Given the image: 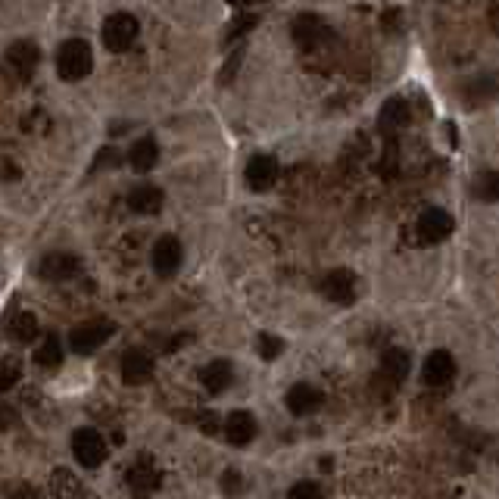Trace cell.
Returning a JSON list of instances; mask_svg holds the SVG:
<instances>
[{
  "instance_id": "6da1fadb",
  "label": "cell",
  "mask_w": 499,
  "mask_h": 499,
  "mask_svg": "<svg viewBox=\"0 0 499 499\" xmlns=\"http://www.w3.org/2000/svg\"><path fill=\"white\" fill-rule=\"evenodd\" d=\"M57 72L66 82H82L94 72V50L82 38H69L57 54Z\"/></svg>"
},
{
  "instance_id": "7a4b0ae2",
  "label": "cell",
  "mask_w": 499,
  "mask_h": 499,
  "mask_svg": "<svg viewBox=\"0 0 499 499\" xmlns=\"http://www.w3.org/2000/svg\"><path fill=\"white\" fill-rule=\"evenodd\" d=\"M113 334H116V325L109 319L82 321V325L69 331V350L75 353V356H91V353L101 350Z\"/></svg>"
},
{
  "instance_id": "3957f363",
  "label": "cell",
  "mask_w": 499,
  "mask_h": 499,
  "mask_svg": "<svg viewBox=\"0 0 499 499\" xmlns=\"http://www.w3.org/2000/svg\"><path fill=\"white\" fill-rule=\"evenodd\" d=\"M107 440L97 434L94 428H78L72 434V456H75L78 465L84 468H97V465L107 462Z\"/></svg>"
},
{
  "instance_id": "277c9868",
  "label": "cell",
  "mask_w": 499,
  "mask_h": 499,
  "mask_svg": "<svg viewBox=\"0 0 499 499\" xmlns=\"http://www.w3.org/2000/svg\"><path fill=\"white\" fill-rule=\"evenodd\" d=\"M137 31H141V25H137V19L131 13H113L103 22V44L113 54H122V50H128L137 41Z\"/></svg>"
},
{
  "instance_id": "5b68a950",
  "label": "cell",
  "mask_w": 499,
  "mask_h": 499,
  "mask_svg": "<svg viewBox=\"0 0 499 499\" xmlns=\"http://www.w3.org/2000/svg\"><path fill=\"white\" fill-rule=\"evenodd\" d=\"M291 38H293V44H297L300 50H315L319 44H325L328 38H331V29H328V25L321 22L319 16L303 13V16H297L291 22Z\"/></svg>"
},
{
  "instance_id": "8992f818",
  "label": "cell",
  "mask_w": 499,
  "mask_h": 499,
  "mask_svg": "<svg viewBox=\"0 0 499 499\" xmlns=\"http://www.w3.org/2000/svg\"><path fill=\"white\" fill-rule=\"evenodd\" d=\"M319 291L325 293L331 303L350 306L353 300H356V275L346 272V268H334V272H328L325 278H321Z\"/></svg>"
},
{
  "instance_id": "52a82bcc",
  "label": "cell",
  "mask_w": 499,
  "mask_h": 499,
  "mask_svg": "<svg viewBox=\"0 0 499 499\" xmlns=\"http://www.w3.org/2000/svg\"><path fill=\"white\" fill-rule=\"evenodd\" d=\"M452 228H456L452 225V215L440 206H428L418 215V238H422L425 244H440V241H446L452 234Z\"/></svg>"
},
{
  "instance_id": "ba28073f",
  "label": "cell",
  "mask_w": 499,
  "mask_h": 499,
  "mask_svg": "<svg viewBox=\"0 0 499 499\" xmlns=\"http://www.w3.org/2000/svg\"><path fill=\"white\" fill-rule=\"evenodd\" d=\"M150 259H153L156 275H162V278H172V275L181 268V262H185V250H181L179 238H169V234H166V238H160L153 244Z\"/></svg>"
},
{
  "instance_id": "9c48e42d",
  "label": "cell",
  "mask_w": 499,
  "mask_h": 499,
  "mask_svg": "<svg viewBox=\"0 0 499 499\" xmlns=\"http://www.w3.org/2000/svg\"><path fill=\"white\" fill-rule=\"evenodd\" d=\"M78 268H82V259H78L75 253H63V250L48 253L38 262V275H41L44 281H69L78 275Z\"/></svg>"
},
{
  "instance_id": "30bf717a",
  "label": "cell",
  "mask_w": 499,
  "mask_h": 499,
  "mask_svg": "<svg viewBox=\"0 0 499 499\" xmlns=\"http://www.w3.org/2000/svg\"><path fill=\"white\" fill-rule=\"evenodd\" d=\"M287 403V412L291 416H312V412L321 409V403H325V397H321V390L315 384H310V381H300V384H293L291 390H287L285 397Z\"/></svg>"
},
{
  "instance_id": "8fae6325",
  "label": "cell",
  "mask_w": 499,
  "mask_h": 499,
  "mask_svg": "<svg viewBox=\"0 0 499 499\" xmlns=\"http://www.w3.org/2000/svg\"><path fill=\"white\" fill-rule=\"evenodd\" d=\"M244 179L253 190H268L275 181H278V160H275L272 153L250 156V162L244 169Z\"/></svg>"
},
{
  "instance_id": "7c38bea8",
  "label": "cell",
  "mask_w": 499,
  "mask_h": 499,
  "mask_svg": "<svg viewBox=\"0 0 499 499\" xmlns=\"http://www.w3.org/2000/svg\"><path fill=\"white\" fill-rule=\"evenodd\" d=\"M153 359L147 356L144 350H125L122 353V363H119V372H122V381L128 387H137V384H147L150 378H153Z\"/></svg>"
},
{
  "instance_id": "4fadbf2b",
  "label": "cell",
  "mask_w": 499,
  "mask_h": 499,
  "mask_svg": "<svg viewBox=\"0 0 499 499\" xmlns=\"http://www.w3.org/2000/svg\"><path fill=\"white\" fill-rule=\"evenodd\" d=\"M38 63H41V50H38L31 41H16V44H10V50H6V66H10L22 82H29V78L35 75Z\"/></svg>"
},
{
  "instance_id": "5bb4252c",
  "label": "cell",
  "mask_w": 499,
  "mask_h": 499,
  "mask_svg": "<svg viewBox=\"0 0 499 499\" xmlns=\"http://www.w3.org/2000/svg\"><path fill=\"white\" fill-rule=\"evenodd\" d=\"M452 374H456V359L450 356L446 350H434L428 353V359H425L422 365V381L428 387H443L452 381Z\"/></svg>"
},
{
  "instance_id": "9a60e30c",
  "label": "cell",
  "mask_w": 499,
  "mask_h": 499,
  "mask_svg": "<svg viewBox=\"0 0 499 499\" xmlns=\"http://www.w3.org/2000/svg\"><path fill=\"white\" fill-rule=\"evenodd\" d=\"M222 431H225V440L232 446H247L250 440L256 437V431H259V425H256V418L250 416V412L238 409L232 412V416L222 422Z\"/></svg>"
},
{
  "instance_id": "2e32d148",
  "label": "cell",
  "mask_w": 499,
  "mask_h": 499,
  "mask_svg": "<svg viewBox=\"0 0 499 499\" xmlns=\"http://www.w3.org/2000/svg\"><path fill=\"white\" fill-rule=\"evenodd\" d=\"M128 209L131 213H141V215H156L162 209V203H166V197H162V190L156 188V185H137V188H131L128 190Z\"/></svg>"
},
{
  "instance_id": "e0dca14e",
  "label": "cell",
  "mask_w": 499,
  "mask_h": 499,
  "mask_svg": "<svg viewBox=\"0 0 499 499\" xmlns=\"http://www.w3.org/2000/svg\"><path fill=\"white\" fill-rule=\"evenodd\" d=\"M200 381H203V387L213 393V397H219V393H225L234 381L232 363H228V359H213V363L200 369Z\"/></svg>"
},
{
  "instance_id": "ac0fdd59",
  "label": "cell",
  "mask_w": 499,
  "mask_h": 499,
  "mask_svg": "<svg viewBox=\"0 0 499 499\" xmlns=\"http://www.w3.org/2000/svg\"><path fill=\"white\" fill-rule=\"evenodd\" d=\"M156 160H160V147H156L153 137H141V141H135V147L128 150V162L137 175H147L150 169L156 166Z\"/></svg>"
},
{
  "instance_id": "d6986e66",
  "label": "cell",
  "mask_w": 499,
  "mask_h": 499,
  "mask_svg": "<svg viewBox=\"0 0 499 499\" xmlns=\"http://www.w3.org/2000/svg\"><path fill=\"white\" fill-rule=\"evenodd\" d=\"M63 340L57 337V334H48V337H44V344L38 346L35 350V363L41 365L44 372H54V369H60L63 365Z\"/></svg>"
},
{
  "instance_id": "ffe728a7",
  "label": "cell",
  "mask_w": 499,
  "mask_h": 499,
  "mask_svg": "<svg viewBox=\"0 0 499 499\" xmlns=\"http://www.w3.org/2000/svg\"><path fill=\"white\" fill-rule=\"evenodd\" d=\"M378 122H381V128H403L406 122H409V103L403 101V97H390V101L381 107V113H378Z\"/></svg>"
},
{
  "instance_id": "44dd1931",
  "label": "cell",
  "mask_w": 499,
  "mask_h": 499,
  "mask_svg": "<svg viewBox=\"0 0 499 499\" xmlns=\"http://www.w3.org/2000/svg\"><path fill=\"white\" fill-rule=\"evenodd\" d=\"M409 365H412L409 353L399 350V346H390V350L381 356V369H384V374L390 381H403L406 374H409Z\"/></svg>"
},
{
  "instance_id": "7402d4cb",
  "label": "cell",
  "mask_w": 499,
  "mask_h": 499,
  "mask_svg": "<svg viewBox=\"0 0 499 499\" xmlns=\"http://www.w3.org/2000/svg\"><path fill=\"white\" fill-rule=\"evenodd\" d=\"M6 331H10V337L19 340V344H31L41 328H38V319L31 312H16L10 319V328H6Z\"/></svg>"
},
{
  "instance_id": "603a6c76",
  "label": "cell",
  "mask_w": 499,
  "mask_h": 499,
  "mask_svg": "<svg viewBox=\"0 0 499 499\" xmlns=\"http://www.w3.org/2000/svg\"><path fill=\"white\" fill-rule=\"evenodd\" d=\"M256 350H259V356L266 359V363H272V359H278L281 353H285V340L278 337V334H259V340H256Z\"/></svg>"
},
{
  "instance_id": "cb8c5ba5",
  "label": "cell",
  "mask_w": 499,
  "mask_h": 499,
  "mask_svg": "<svg viewBox=\"0 0 499 499\" xmlns=\"http://www.w3.org/2000/svg\"><path fill=\"white\" fill-rule=\"evenodd\" d=\"M475 194L481 197V200H487V203H496L499 200V175L496 172H484L481 179H477V185H475Z\"/></svg>"
},
{
  "instance_id": "d4e9b609",
  "label": "cell",
  "mask_w": 499,
  "mask_h": 499,
  "mask_svg": "<svg viewBox=\"0 0 499 499\" xmlns=\"http://www.w3.org/2000/svg\"><path fill=\"white\" fill-rule=\"evenodd\" d=\"M259 22V16H256V13H247V16H238L232 22V31H228V38L225 41L232 44V41H238L241 35H247V31H253V25Z\"/></svg>"
},
{
  "instance_id": "484cf974",
  "label": "cell",
  "mask_w": 499,
  "mask_h": 499,
  "mask_svg": "<svg viewBox=\"0 0 499 499\" xmlns=\"http://www.w3.org/2000/svg\"><path fill=\"white\" fill-rule=\"evenodd\" d=\"M19 374H22V365H19V359H6L4 369H0V393L10 390V387L19 381Z\"/></svg>"
},
{
  "instance_id": "4316f807",
  "label": "cell",
  "mask_w": 499,
  "mask_h": 499,
  "mask_svg": "<svg viewBox=\"0 0 499 499\" xmlns=\"http://www.w3.org/2000/svg\"><path fill=\"white\" fill-rule=\"evenodd\" d=\"M119 150H113V147H103L101 153H97V160L91 162V172H101V169H109V166H119Z\"/></svg>"
},
{
  "instance_id": "83f0119b",
  "label": "cell",
  "mask_w": 499,
  "mask_h": 499,
  "mask_svg": "<svg viewBox=\"0 0 499 499\" xmlns=\"http://www.w3.org/2000/svg\"><path fill=\"white\" fill-rule=\"evenodd\" d=\"M287 496H291V499H319L321 487H319V484H312V481H300V484H293V487L287 490Z\"/></svg>"
},
{
  "instance_id": "f1b7e54d",
  "label": "cell",
  "mask_w": 499,
  "mask_h": 499,
  "mask_svg": "<svg viewBox=\"0 0 499 499\" xmlns=\"http://www.w3.org/2000/svg\"><path fill=\"white\" fill-rule=\"evenodd\" d=\"M241 63H244V50H234L232 60L225 63V69L219 72V82H222V84H232V78H234V72L241 69Z\"/></svg>"
},
{
  "instance_id": "f546056e",
  "label": "cell",
  "mask_w": 499,
  "mask_h": 499,
  "mask_svg": "<svg viewBox=\"0 0 499 499\" xmlns=\"http://www.w3.org/2000/svg\"><path fill=\"white\" fill-rule=\"evenodd\" d=\"M200 428H203V434H219V428H222L219 416H215V412H203V416H200Z\"/></svg>"
},
{
  "instance_id": "4dcf8cb0",
  "label": "cell",
  "mask_w": 499,
  "mask_h": 499,
  "mask_svg": "<svg viewBox=\"0 0 499 499\" xmlns=\"http://www.w3.org/2000/svg\"><path fill=\"white\" fill-rule=\"evenodd\" d=\"M190 340H194V337H190V334H179V337H172V340H169V344H166V353H179L181 346L190 344Z\"/></svg>"
},
{
  "instance_id": "1f68e13d",
  "label": "cell",
  "mask_w": 499,
  "mask_h": 499,
  "mask_svg": "<svg viewBox=\"0 0 499 499\" xmlns=\"http://www.w3.org/2000/svg\"><path fill=\"white\" fill-rule=\"evenodd\" d=\"M225 4L238 6V10H250V6H256V4H266V0H225Z\"/></svg>"
}]
</instances>
